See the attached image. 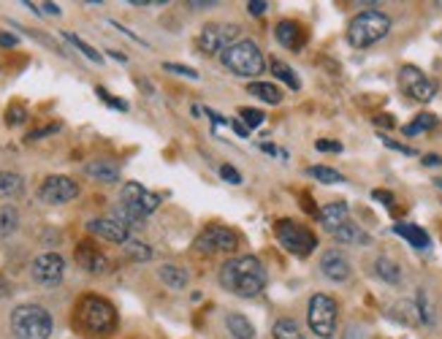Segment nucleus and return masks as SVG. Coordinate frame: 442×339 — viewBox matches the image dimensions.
<instances>
[{"mask_svg": "<svg viewBox=\"0 0 442 339\" xmlns=\"http://www.w3.org/2000/svg\"><path fill=\"white\" fill-rule=\"evenodd\" d=\"M85 174H87L90 179H98V182L111 185V182L120 179V166L114 161H92L85 166Z\"/></svg>", "mask_w": 442, "mask_h": 339, "instance_id": "20", "label": "nucleus"}, {"mask_svg": "<svg viewBox=\"0 0 442 339\" xmlns=\"http://www.w3.org/2000/svg\"><path fill=\"white\" fill-rule=\"evenodd\" d=\"M76 323L85 334L92 337H106L114 331L117 326V312L114 307L101 299V296H85L82 302L76 304Z\"/></svg>", "mask_w": 442, "mask_h": 339, "instance_id": "3", "label": "nucleus"}, {"mask_svg": "<svg viewBox=\"0 0 442 339\" xmlns=\"http://www.w3.org/2000/svg\"><path fill=\"white\" fill-rule=\"evenodd\" d=\"M73 258H76V264L85 269L87 274H104L109 269V261L106 255L98 250L95 245H90V242H79V247L73 252Z\"/></svg>", "mask_w": 442, "mask_h": 339, "instance_id": "16", "label": "nucleus"}, {"mask_svg": "<svg viewBox=\"0 0 442 339\" xmlns=\"http://www.w3.org/2000/svg\"><path fill=\"white\" fill-rule=\"evenodd\" d=\"M41 6H44V8H41L44 14H52V17H60V6H54V3H41Z\"/></svg>", "mask_w": 442, "mask_h": 339, "instance_id": "49", "label": "nucleus"}, {"mask_svg": "<svg viewBox=\"0 0 442 339\" xmlns=\"http://www.w3.org/2000/svg\"><path fill=\"white\" fill-rule=\"evenodd\" d=\"M220 177L226 179L228 185H242V174H239L233 166H228V163H226V166H220Z\"/></svg>", "mask_w": 442, "mask_h": 339, "instance_id": "38", "label": "nucleus"}, {"mask_svg": "<svg viewBox=\"0 0 442 339\" xmlns=\"http://www.w3.org/2000/svg\"><path fill=\"white\" fill-rule=\"evenodd\" d=\"M399 87H402L405 95H410L418 104H429L437 95V85L421 68H415V66H402V71H399Z\"/></svg>", "mask_w": 442, "mask_h": 339, "instance_id": "10", "label": "nucleus"}, {"mask_svg": "<svg viewBox=\"0 0 442 339\" xmlns=\"http://www.w3.org/2000/svg\"><path fill=\"white\" fill-rule=\"evenodd\" d=\"M63 38H66V41H71L73 47L85 54L87 60H92V63H101V60H104V57H101V52H95V49H92L90 44H85V41H82L79 36H73V33H63Z\"/></svg>", "mask_w": 442, "mask_h": 339, "instance_id": "35", "label": "nucleus"}, {"mask_svg": "<svg viewBox=\"0 0 442 339\" xmlns=\"http://www.w3.org/2000/svg\"><path fill=\"white\" fill-rule=\"evenodd\" d=\"M57 130H60V125H44V128H38V130H33L27 139H30V142H38V139H47L49 133H57Z\"/></svg>", "mask_w": 442, "mask_h": 339, "instance_id": "41", "label": "nucleus"}, {"mask_svg": "<svg viewBox=\"0 0 442 339\" xmlns=\"http://www.w3.org/2000/svg\"><path fill=\"white\" fill-rule=\"evenodd\" d=\"M160 207V196L147 190L139 182H125L120 193V207L114 209V220L123 223L125 228H139L144 226L147 214H152Z\"/></svg>", "mask_w": 442, "mask_h": 339, "instance_id": "2", "label": "nucleus"}, {"mask_svg": "<svg viewBox=\"0 0 442 339\" xmlns=\"http://www.w3.org/2000/svg\"><path fill=\"white\" fill-rule=\"evenodd\" d=\"M95 92H98V98H101V101H106V104H109L111 109H120V111H128V101H123V98H111V95H109V92H106L104 87H98Z\"/></svg>", "mask_w": 442, "mask_h": 339, "instance_id": "37", "label": "nucleus"}, {"mask_svg": "<svg viewBox=\"0 0 442 339\" xmlns=\"http://www.w3.org/2000/svg\"><path fill=\"white\" fill-rule=\"evenodd\" d=\"M415 309H418V318H421V323H426V326H434V307H431V299H429L426 288H421V290L415 293Z\"/></svg>", "mask_w": 442, "mask_h": 339, "instance_id": "29", "label": "nucleus"}, {"mask_svg": "<svg viewBox=\"0 0 442 339\" xmlns=\"http://www.w3.org/2000/svg\"><path fill=\"white\" fill-rule=\"evenodd\" d=\"M19 38L14 33H0V47H17Z\"/></svg>", "mask_w": 442, "mask_h": 339, "instance_id": "47", "label": "nucleus"}, {"mask_svg": "<svg viewBox=\"0 0 442 339\" xmlns=\"http://www.w3.org/2000/svg\"><path fill=\"white\" fill-rule=\"evenodd\" d=\"M271 337L274 339H307L304 331L299 328V323L290 321V318H280L271 326Z\"/></svg>", "mask_w": 442, "mask_h": 339, "instance_id": "26", "label": "nucleus"}, {"mask_svg": "<svg viewBox=\"0 0 442 339\" xmlns=\"http://www.w3.org/2000/svg\"><path fill=\"white\" fill-rule=\"evenodd\" d=\"M239 245L236 233L226 226H207L195 236V250L201 255H214V252H233Z\"/></svg>", "mask_w": 442, "mask_h": 339, "instance_id": "11", "label": "nucleus"}, {"mask_svg": "<svg viewBox=\"0 0 442 339\" xmlns=\"http://www.w3.org/2000/svg\"><path fill=\"white\" fill-rule=\"evenodd\" d=\"M391 33V17L383 11H361L348 25V44L353 49H367Z\"/></svg>", "mask_w": 442, "mask_h": 339, "instance_id": "5", "label": "nucleus"}, {"mask_svg": "<svg viewBox=\"0 0 442 339\" xmlns=\"http://www.w3.org/2000/svg\"><path fill=\"white\" fill-rule=\"evenodd\" d=\"M217 277H220V285L239 299H255L258 293H264L266 283H269L264 264L255 255H236V258L226 261Z\"/></svg>", "mask_w": 442, "mask_h": 339, "instance_id": "1", "label": "nucleus"}, {"mask_svg": "<svg viewBox=\"0 0 442 339\" xmlns=\"http://www.w3.org/2000/svg\"><path fill=\"white\" fill-rule=\"evenodd\" d=\"M8 293H11V285H8V280L0 274V299H6Z\"/></svg>", "mask_w": 442, "mask_h": 339, "instance_id": "50", "label": "nucleus"}, {"mask_svg": "<svg viewBox=\"0 0 442 339\" xmlns=\"http://www.w3.org/2000/svg\"><path fill=\"white\" fill-rule=\"evenodd\" d=\"M25 120H27L25 106H11L8 111H6V123H8V125H22Z\"/></svg>", "mask_w": 442, "mask_h": 339, "instance_id": "36", "label": "nucleus"}, {"mask_svg": "<svg viewBox=\"0 0 442 339\" xmlns=\"http://www.w3.org/2000/svg\"><path fill=\"white\" fill-rule=\"evenodd\" d=\"M231 128L236 130V136H239V139H247V136H250V130L242 125V120H231Z\"/></svg>", "mask_w": 442, "mask_h": 339, "instance_id": "46", "label": "nucleus"}, {"mask_svg": "<svg viewBox=\"0 0 442 339\" xmlns=\"http://www.w3.org/2000/svg\"><path fill=\"white\" fill-rule=\"evenodd\" d=\"M266 8H269V3H266V0H250L247 3V11L250 14H255V17L266 14Z\"/></svg>", "mask_w": 442, "mask_h": 339, "instance_id": "43", "label": "nucleus"}, {"mask_svg": "<svg viewBox=\"0 0 442 339\" xmlns=\"http://www.w3.org/2000/svg\"><path fill=\"white\" fill-rule=\"evenodd\" d=\"M30 271H33V280H36L38 285L44 288L60 285V280L66 274V261L57 252H44V255H38L36 261H33Z\"/></svg>", "mask_w": 442, "mask_h": 339, "instance_id": "12", "label": "nucleus"}, {"mask_svg": "<svg viewBox=\"0 0 442 339\" xmlns=\"http://www.w3.org/2000/svg\"><path fill=\"white\" fill-rule=\"evenodd\" d=\"M374 274H377L383 283H388V285H399V283H402V271L396 266V261H391L386 255H380V258L374 261Z\"/></svg>", "mask_w": 442, "mask_h": 339, "instance_id": "24", "label": "nucleus"}, {"mask_svg": "<svg viewBox=\"0 0 442 339\" xmlns=\"http://www.w3.org/2000/svg\"><path fill=\"white\" fill-rule=\"evenodd\" d=\"M380 142L386 144V147H391V149H396V152H405V155H410V158L415 155V149H412V147H405V144H399V142H391L388 136H380Z\"/></svg>", "mask_w": 442, "mask_h": 339, "instance_id": "40", "label": "nucleus"}, {"mask_svg": "<svg viewBox=\"0 0 442 339\" xmlns=\"http://www.w3.org/2000/svg\"><path fill=\"white\" fill-rule=\"evenodd\" d=\"M109 57H114V60H120V63H125V60H128V57H125V54H120V52H109Z\"/></svg>", "mask_w": 442, "mask_h": 339, "instance_id": "53", "label": "nucleus"}, {"mask_svg": "<svg viewBox=\"0 0 442 339\" xmlns=\"http://www.w3.org/2000/svg\"><path fill=\"white\" fill-rule=\"evenodd\" d=\"M424 166H442V155H426Z\"/></svg>", "mask_w": 442, "mask_h": 339, "instance_id": "51", "label": "nucleus"}, {"mask_svg": "<svg viewBox=\"0 0 442 339\" xmlns=\"http://www.w3.org/2000/svg\"><path fill=\"white\" fill-rule=\"evenodd\" d=\"M274 233H277V239H280V245H283L285 250L290 252V255H296V258H307V255H312V250L318 247L315 233L309 231V228H304L296 220H288V217L274 223Z\"/></svg>", "mask_w": 442, "mask_h": 339, "instance_id": "8", "label": "nucleus"}, {"mask_svg": "<svg viewBox=\"0 0 442 339\" xmlns=\"http://www.w3.org/2000/svg\"><path fill=\"white\" fill-rule=\"evenodd\" d=\"M269 66H271V73H274V76H277L280 82H285V85H288L290 90H299V87H301L299 76L293 73V68H290L288 63H283V60H277V57H271V63H269Z\"/></svg>", "mask_w": 442, "mask_h": 339, "instance_id": "27", "label": "nucleus"}, {"mask_svg": "<svg viewBox=\"0 0 442 339\" xmlns=\"http://www.w3.org/2000/svg\"><path fill=\"white\" fill-rule=\"evenodd\" d=\"M318 220H320V226H323L326 231L334 233L339 226H345V223L350 220V209H348V204H345V201H334V204H326V207L320 209Z\"/></svg>", "mask_w": 442, "mask_h": 339, "instance_id": "18", "label": "nucleus"}, {"mask_svg": "<svg viewBox=\"0 0 442 339\" xmlns=\"http://www.w3.org/2000/svg\"><path fill=\"white\" fill-rule=\"evenodd\" d=\"M125 252H128L130 261H139V264H144V261L152 258V250H149L144 242H139V239H130V242L125 245Z\"/></svg>", "mask_w": 442, "mask_h": 339, "instance_id": "33", "label": "nucleus"}, {"mask_svg": "<svg viewBox=\"0 0 442 339\" xmlns=\"http://www.w3.org/2000/svg\"><path fill=\"white\" fill-rule=\"evenodd\" d=\"M226 328H228V334L233 339H255V326L245 315H239V312H228L226 315Z\"/></svg>", "mask_w": 442, "mask_h": 339, "instance_id": "22", "label": "nucleus"}, {"mask_svg": "<svg viewBox=\"0 0 442 339\" xmlns=\"http://www.w3.org/2000/svg\"><path fill=\"white\" fill-rule=\"evenodd\" d=\"M315 149H320V152H342V144H339V142H326V139H320V142H315Z\"/></svg>", "mask_w": 442, "mask_h": 339, "instance_id": "42", "label": "nucleus"}, {"mask_svg": "<svg viewBox=\"0 0 442 339\" xmlns=\"http://www.w3.org/2000/svg\"><path fill=\"white\" fill-rule=\"evenodd\" d=\"M239 25H231V22H209L201 27V33L195 38L198 49L204 54H223L228 47H233L239 41Z\"/></svg>", "mask_w": 442, "mask_h": 339, "instance_id": "9", "label": "nucleus"}, {"mask_svg": "<svg viewBox=\"0 0 442 339\" xmlns=\"http://www.w3.org/2000/svg\"><path fill=\"white\" fill-rule=\"evenodd\" d=\"M374 123L383 128H393V117H374Z\"/></svg>", "mask_w": 442, "mask_h": 339, "instance_id": "52", "label": "nucleus"}, {"mask_svg": "<svg viewBox=\"0 0 442 339\" xmlns=\"http://www.w3.org/2000/svg\"><path fill=\"white\" fill-rule=\"evenodd\" d=\"M393 233H399L402 239H407L415 250H426V247L431 245L429 233H426L424 228H418V226H412V223H396V226H393Z\"/></svg>", "mask_w": 442, "mask_h": 339, "instance_id": "21", "label": "nucleus"}, {"mask_svg": "<svg viewBox=\"0 0 442 339\" xmlns=\"http://www.w3.org/2000/svg\"><path fill=\"white\" fill-rule=\"evenodd\" d=\"M247 92L255 95V98H261L264 104H271V106L283 101V90L277 87V85H269V82H250Z\"/></svg>", "mask_w": 442, "mask_h": 339, "instance_id": "25", "label": "nucleus"}, {"mask_svg": "<svg viewBox=\"0 0 442 339\" xmlns=\"http://www.w3.org/2000/svg\"><path fill=\"white\" fill-rule=\"evenodd\" d=\"M188 6L195 8V11H201V8H212V6H217V3H214V0H190Z\"/></svg>", "mask_w": 442, "mask_h": 339, "instance_id": "48", "label": "nucleus"}, {"mask_svg": "<svg viewBox=\"0 0 442 339\" xmlns=\"http://www.w3.org/2000/svg\"><path fill=\"white\" fill-rule=\"evenodd\" d=\"M320 271L323 277H329L331 283H345L350 277V261L348 255L339 250H326L320 255Z\"/></svg>", "mask_w": 442, "mask_h": 339, "instance_id": "15", "label": "nucleus"}, {"mask_svg": "<svg viewBox=\"0 0 442 339\" xmlns=\"http://www.w3.org/2000/svg\"><path fill=\"white\" fill-rule=\"evenodd\" d=\"M307 174H309V177H315L318 182H323V185L345 182V177H342L339 171H334V168H329V166H309V168H307Z\"/></svg>", "mask_w": 442, "mask_h": 339, "instance_id": "32", "label": "nucleus"}, {"mask_svg": "<svg viewBox=\"0 0 442 339\" xmlns=\"http://www.w3.org/2000/svg\"><path fill=\"white\" fill-rule=\"evenodd\" d=\"M239 120H242V125L247 128V130H252V128H258L261 123L266 120V114L261 111V109H239Z\"/></svg>", "mask_w": 442, "mask_h": 339, "instance_id": "34", "label": "nucleus"}, {"mask_svg": "<svg viewBox=\"0 0 442 339\" xmlns=\"http://www.w3.org/2000/svg\"><path fill=\"white\" fill-rule=\"evenodd\" d=\"M434 125H437V114L421 111L410 125H405V136H418V133H424V130H431Z\"/></svg>", "mask_w": 442, "mask_h": 339, "instance_id": "28", "label": "nucleus"}, {"mask_svg": "<svg viewBox=\"0 0 442 339\" xmlns=\"http://www.w3.org/2000/svg\"><path fill=\"white\" fill-rule=\"evenodd\" d=\"M220 63H223V68H228L236 76H245V79H255L266 71L264 52L258 49L255 41H236L233 47L220 54Z\"/></svg>", "mask_w": 442, "mask_h": 339, "instance_id": "6", "label": "nucleus"}, {"mask_svg": "<svg viewBox=\"0 0 442 339\" xmlns=\"http://www.w3.org/2000/svg\"><path fill=\"white\" fill-rule=\"evenodd\" d=\"M336 318H339V309H336V299L329 293H315L309 304H307V323H309V331L320 339H331L336 334Z\"/></svg>", "mask_w": 442, "mask_h": 339, "instance_id": "7", "label": "nucleus"}, {"mask_svg": "<svg viewBox=\"0 0 442 339\" xmlns=\"http://www.w3.org/2000/svg\"><path fill=\"white\" fill-rule=\"evenodd\" d=\"M52 331V315L41 304H19L11 312V334H14V339H49Z\"/></svg>", "mask_w": 442, "mask_h": 339, "instance_id": "4", "label": "nucleus"}, {"mask_svg": "<svg viewBox=\"0 0 442 339\" xmlns=\"http://www.w3.org/2000/svg\"><path fill=\"white\" fill-rule=\"evenodd\" d=\"M258 147H261V152H266V155H280V158H288V152H285V149H280L277 144L264 142V144H258Z\"/></svg>", "mask_w": 442, "mask_h": 339, "instance_id": "44", "label": "nucleus"}, {"mask_svg": "<svg viewBox=\"0 0 442 339\" xmlns=\"http://www.w3.org/2000/svg\"><path fill=\"white\" fill-rule=\"evenodd\" d=\"M274 36H277V41L283 44L285 49H293V52H299L301 47H304V41H307L304 27H301L299 22H293V19H283V22H277Z\"/></svg>", "mask_w": 442, "mask_h": 339, "instance_id": "17", "label": "nucleus"}, {"mask_svg": "<svg viewBox=\"0 0 442 339\" xmlns=\"http://www.w3.org/2000/svg\"><path fill=\"white\" fill-rule=\"evenodd\" d=\"M158 277L166 283V285L171 288V290H185L188 283H190V277H188V271L182 266H174V264H166V266L158 269Z\"/></svg>", "mask_w": 442, "mask_h": 339, "instance_id": "23", "label": "nucleus"}, {"mask_svg": "<svg viewBox=\"0 0 442 339\" xmlns=\"http://www.w3.org/2000/svg\"><path fill=\"white\" fill-rule=\"evenodd\" d=\"M22 190V177L14 171H0V198H11Z\"/></svg>", "mask_w": 442, "mask_h": 339, "instance_id": "30", "label": "nucleus"}, {"mask_svg": "<svg viewBox=\"0 0 442 339\" xmlns=\"http://www.w3.org/2000/svg\"><path fill=\"white\" fill-rule=\"evenodd\" d=\"M372 198H374V201H380V204H386V207H393V196H391L388 190H374Z\"/></svg>", "mask_w": 442, "mask_h": 339, "instance_id": "45", "label": "nucleus"}, {"mask_svg": "<svg viewBox=\"0 0 442 339\" xmlns=\"http://www.w3.org/2000/svg\"><path fill=\"white\" fill-rule=\"evenodd\" d=\"M166 71L177 73V76H188V79H198V71H193V68H188V66H177V63H166L163 66Z\"/></svg>", "mask_w": 442, "mask_h": 339, "instance_id": "39", "label": "nucleus"}, {"mask_svg": "<svg viewBox=\"0 0 442 339\" xmlns=\"http://www.w3.org/2000/svg\"><path fill=\"white\" fill-rule=\"evenodd\" d=\"M79 196V185L71 177H47L38 187V198L44 204H68Z\"/></svg>", "mask_w": 442, "mask_h": 339, "instance_id": "13", "label": "nucleus"}, {"mask_svg": "<svg viewBox=\"0 0 442 339\" xmlns=\"http://www.w3.org/2000/svg\"><path fill=\"white\" fill-rule=\"evenodd\" d=\"M19 228V212L14 207H0V236H11Z\"/></svg>", "mask_w": 442, "mask_h": 339, "instance_id": "31", "label": "nucleus"}, {"mask_svg": "<svg viewBox=\"0 0 442 339\" xmlns=\"http://www.w3.org/2000/svg\"><path fill=\"white\" fill-rule=\"evenodd\" d=\"M87 231L106 239V242H114V245H128L130 242V228H125L123 223H117L114 217H95L87 223Z\"/></svg>", "mask_w": 442, "mask_h": 339, "instance_id": "14", "label": "nucleus"}, {"mask_svg": "<svg viewBox=\"0 0 442 339\" xmlns=\"http://www.w3.org/2000/svg\"><path fill=\"white\" fill-rule=\"evenodd\" d=\"M331 236H334L339 245H355V247H367V245H372L369 233L364 231V228H358V226L350 223V220H348L345 226H339Z\"/></svg>", "mask_w": 442, "mask_h": 339, "instance_id": "19", "label": "nucleus"}]
</instances>
